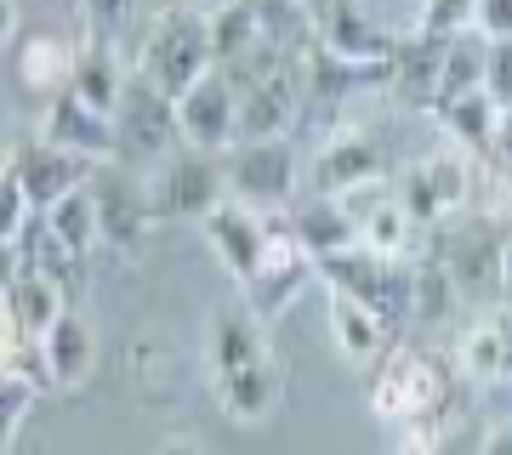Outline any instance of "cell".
I'll return each instance as SVG.
<instances>
[{
    "instance_id": "cell-1",
    "label": "cell",
    "mask_w": 512,
    "mask_h": 455,
    "mask_svg": "<svg viewBox=\"0 0 512 455\" xmlns=\"http://www.w3.org/2000/svg\"><path fill=\"white\" fill-rule=\"evenodd\" d=\"M205 370H211V399L228 421L256 427L285 399V370H279L268 325L245 302H217L211 308V342H205Z\"/></svg>"
},
{
    "instance_id": "cell-2",
    "label": "cell",
    "mask_w": 512,
    "mask_h": 455,
    "mask_svg": "<svg viewBox=\"0 0 512 455\" xmlns=\"http://www.w3.org/2000/svg\"><path fill=\"white\" fill-rule=\"evenodd\" d=\"M302 57L291 46H262L256 57L234 63L228 80L239 91V143L256 137H291V126L308 109V80H302Z\"/></svg>"
},
{
    "instance_id": "cell-3",
    "label": "cell",
    "mask_w": 512,
    "mask_h": 455,
    "mask_svg": "<svg viewBox=\"0 0 512 455\" xmlns=\"http://www.w3.org/2000/svg\"><path fill=\"white\" fill-rule=\"evenodd\" d=\"M421 245L450 268L461 302H473V308L501 302V256H507V217L501 211H456Z\"/></svg>"
},
{
    "instance_id": "cell-4",
    "label": "cell",
    "mask_w": 512,
    "mask_h": 455,
    "mask_svg": "<svg viewBox=\"0 0 512 455\" xmlns=\"http://www.w3.org/2000/svg\"><path fill=\"white\" fill-rule=\"evenodd\" d=\"M319 279L336 296L365 302L393 336L416 313V256H382V251H370V245H348V251H336V256H319Z\"/></svg>"
},
{
    "instance_id": "cell-5",
    "label": "cell",
    "mask_w": 512,
    "mask_h": 455,
    "mask_svg": "<svg viewBox=\"0 0 512 455\" xmlns=\"http://www.w3.org/2000/svg\"><path fill=\"white\" fill-rule=\"evenodd\" d=\"M211 69H217V52H211V18H205L200 6H188V0L165 6L160 18L148 23L143 46H137V74L154 80V86L177 103V97Z\"/></svg>"
},
{
    "instance_id": "cell-6",
    "label": "cell",
    "mask_w": 512,
    "mask_h": 455,
    "mask_svg": "<svg viewBox=\"0 0 512 455\" xmlns=\"http://www.w3.org/2000/svg\"><path fill=\"white\" fill-rule=\"evenodd\" d=\"M148 205H154V222H200L211 205L228 200V177H222V154L211 148L183 143L177 154H165L154 171H148Z\"/></svg>"
},
{
    "instance_id": "cell-7",
    "label": "cell",
    "mask_w": 512,
    "mask_h": 455,
    "mask_svg": "<svg viewBox=\"0 0 512 455\" xmlns=\"http://www.w3.org/2000/svg\"><path fill=\"white\" fill-rule=\"evenodd\" d=\"M393 200L410 211L421 234H433L444 217L467 211V200H473V154L467 148H433L427 160L393 171Z\"/></svg>"
},
{
    "instance_id": "cell-8",
    "label": "cell",
    "mask_w": 512,
    "mask_h": 455,
    "mask_svg": "<svg viewBox=\"0 0 512 455\" xmlns=\"http://www.w3.org/2000/svg\"><path fill=\"white\" fill-rule=\"evenodd\" d=\"M222 177H228V194L256 211H291L302 188V160L285 137H256V143L222 148Z\"/></svg>"
},
{
    "instance_id": "cell-9",
    "label": "cell",
    "mask_w": 512,
    "mask_h": 455,
    "mask_svg": "<svg viewBox=\"0 0 512 455\" xmlns=\"http://www.w3.org/2000/svg\"><path fill=\"white\" fill-rule=\"evenodd\" d=\"M114 131H120V160L131 171H154L165 154L183 148V126H177V103L165 97L154 80L131 69L126 74V97L114 109Z\"/></svg>"
},
{
    "instance_id": "cell-10",
    "label": "cell",
    "mask_w": 512,
    "mask_h": 455,
    "mask_svg": "<svg viewBox=\"0 0 512 455\" xmlns=\"http://www.w3.org/2000/svg\"><path fill=\"white\" fill-rule=\"evenodd\" d=\"M450 376L456 370L439 353H410V347H399V353L382 359L376 382H370V410L382 421H393V427L404 416H421V410H444L450 404Z\"/></svg>"
},
{
    "instance_id": "cell-11",
    "label": "cell",
    "mask_w": 512,
    "mask_h": 455,
    "mask_svg": "<svg viewBox=\"0 0 512 455\" xmlns=\"http://www.w3.org/2000/svg\"><path fill=\"white\" fill-rule=\"evenodd\" d=\"M313 279H319V262H313V256L291 239V228H285V211H279L274 245H268V251H262V262H256V268L239 279V302H245V308H251L262 325H274L279 313L291 308V302L308 291Z\"/></svg>"
},
{
    "instance_id": "cell-12",
    "label": "cell",
    "mask_w": 512,
    "mask_h": 455,
    "mask_svg": "<svg viewBox=\"0 0 512 455\" xmlns=\"http://www.w3.org/2000/svg\"><path fill=\"white\" fill-rule=\"evenodd\" d=\"M393 182V154L376 131H336L308 165V194H336V200H348L359 188H382Z\"/></svg>"
},
{
    "instance_id": "cell-13",
    "label": "cell",
    "mask_w": 512,
    "mask_h": 455,
    "mask_svg": "<svg viewBox=\"0 0 512 455\" xmlns=\"http://www.w3.org/2000/svg\"><path fill=\"white\" fill-rule=\"evenodd\" d=\"M92 205H97V234L109 251H137L154 228V205H148V182L126 160H103L92 171Z\"/></svg>"
},
{
    "instance_id": "cell-14",
    "label": "cell",
    "mask_w": 512,
    "mask_h": 455,
    "mask_svg": "<svg viewBox=\"0 0 512 455\" xmlns=\"http://www.w3.org/2000/svg\"><path fill=\"white\" fill-rule=\"evenodd\" d=\"M274 228H279V211H256V205H245V200H228L222 205H211L200 217V234H205V245L217 251V262L228 268V279H245V273L262 262V251L274 245Z\"/></svg>"
},
{
    "instance_id": "cell-15",
    "label": "cell",
    "mask_w": 512,
    "mask_h": 455,
    "mask_svg": "<svg viewBox=\"0 0 512 455\" xmlns=\"http://www.w3.org/2000/svg\"><path fill=\"white\" fill-rule=\"evenodd\" d=\"M12 165H18V182H23V194H29V205L46 211V205H57L63 194L86 188L103 160L74 154V148H63V143H46V137H23V143H12Z\"/></svg>"
},
{
    "instance_id": "cell-16",
    "label": "cell",
    "mask_w": 512,
    "mask_h": 455,
    "mask_svg": "<svg viewBox=\"0 0 512 455\" xmlns=\"http://www.w3.org/2000/svg\"><path fill=\"white\" fill-rule=\"evenodd\" d=\"M177 126H183V143L211 148V154L239 143V91H234V80H228V69L200 74V80L177 97Z\"/></svg>"
},
{
    "instance_id": "cell-17",
    "label": "cell",
    "mask_w": 512,
    "mask_h": 455,
    "mask_svg": "<svg viewBox=\"0 0 512 455\" xmlns=\"http://www.w3.org/2000/svg\"><path fill=\"white\" fill-rule=\"evenodd\" d=\"M313 12V40L325 52L348 57V63H387L399 35H387L382 23L370 18L365 0H308Z\"/></svg>"
},
{
    "instance_id": "cell-18",
    "label": "cell",
    "mask_w": 512,
    "mask_h": 455,
    "mask_svg": "<svg viewBox=\"0 0 512 455\" xmlns=\"http://www.w3.org/2000/svg\"><path fill=\"white\" fill-rule=\"evenodd\" d=\"M444 46L439 35H399L393 57H387V97L404 103V109H433L439 103V74H444Z\"/></svg>"
},
{
    "instance_id": "cell-19",
    "label": "cell",
    "mask_w": 512,
    "mask_h": 455,
    "mask_svg": "<svg viewBox=\"0 0 512 455\" xmlns=\"http://www.w3.org/2000/svg\"><path fill=\"white\" fill-rule=\"evenodd\" d=\"M35 137L63 143V148H74V154H92V160H120V131H114V120L97 114V109H86L74 91L40 103V131Z\"/></svg>"
},
{
    "instance_id": "cell-20",
    "label": "cell",
    "mask_w": 512,
    "mask_h": 455,
    "mask_svg": "<svg viewBox=\"0 0 512 455\" xmlns=\"http://www.w3.org/2000/svg\"><path fill=\"white\" fill-rule=\"evenodd\" d=\"M285 228H291V239L313 256V262L359 245V211H353L348 200H336V194H302V200L285 211Z\"/></svg>"
},
{
    "instance_id": "cell-21",
    "label": "cell",
    "mask_w": 512,
    "mask_h": 455,
    "mask_svg": "<svg viewBox=\"0 0 512 455\" xmlns=\"http://www.w3.org/2000/svg\"><path fill=\"white\" fill-rule=\"evenodd\" d=\"M40 347H46L57 393H74V387H86L97 376V330L80 308H63V319L40 336Z\"/></svg>"
},
{
    "instance_id": "cell-22",
    "label": "cell",
    "mask_w": 512,
    "mask_h": 455,
    "mask_svg": "<svg viewBox=\"0 0 512 455\" xmlns=\"http://www.w3.org/2000/svg\"><path fill=\"white\" fill-rule=\"evenodd\" d=\"M126 74L131 69H120L109 35H86L80 46H74V80H69V91L86 103V109H97V114H109V120H114L120 97H126Z\"/></svg>"
},
{
    "instance_id": "cell-23",
    "label": "cell",
    "mask_w": 512,
    "mask_h": 455,
    "mask_svg": "<svg viewBox=\"0 0 512 455\" xmlns=\"http://www.w3.org/2000/svg\"><path fill=\"white\" fill-rule=\"evenodd\" d=\"M427 114H433L444 131H450V143H456V148H467V154H478V160H490L495 126H501V103H495L484 86L456 91V97H439Z\"/></svg>"
},
{
    "instance_id": "cell-24",
    "label": "cell",
    "mask_w": 512,
    "mask_h": 455,
    "mask_svg": "<svg viewBox=\"0 0 512 455\" xmlns=\"http://www.w3.org/2000/svg\"><path fill=\"white\" fill-rule=\"evenodd\" d=\"M63 308H69V285L40 268H23V279L6 291V313H12L18 336H35V342L63 319Z\"/></svg>"
},
{
    "instance_id": "cell-25",
    "label": "cell",
    "mask_w": 512,
    "mask_h": 455,
    "mask_svg": "<svg viewBox=\"0 0 512 455\" xmlns=\"http://www.w3.org/2000/svg\"><path fill=\"white\" fill-rule=\"evenodd\" d=\"M74 80V46L57 35H29L18 46V86L35 97V103H52L63 97Z\"/></svg>"
},
{
    "instance_id": "cell-26",
    "label": "cell",
    "mask_w": 512,
    "mask_h": 455,
    "mask_svg": "<svg viewBox=\"0 0 512 455\" xmlns=\"http://www.w3.org/2000/svg\"><path fill=\"white\" fill-rule=\"evenodd\" d=\"M205 18H211V52H217V69H234V63L256 57L262 46H274L256 0H228V6L205 12Z\"/></svg>"
},
{
    "instance_id": "cell-27",
    "label": "cell",
    "mask_w": 512,
    "mask_h": 455,
    "mask_svg": "<svg viewBox=\"0 0 512 455\" xmlns=\"http://www.w3.org/2000/svg\"><path fill=\"white\" fill-rule=\"evenodd\" d=\"M330 342H336V353H342L348 364H370V359H382L387 353L393 330H387L365 302L330 291Z\"/></svg>"
},
{
    "instance_id": "cell-28",
    "label": "cell",
    "mask_w": 512,
    "mask_h": 455,
    "mask_svg": "<svg viewBox=\"0 0 512 455\" xmlns=\"http://www.w3.org/2000/svg\"><path fill=\"white\" fill-rule=\"evenodd\" d=\"M40 222H46V234H52L57 245L74 256V262H86V256L103 245V234H97L92 188H74V194H63L57 205H46V211H40Z\"/></svg>"
},
{
    "instance_id": "cell-29",
    "label": "cell",
    "mask_w": 512,
    "mask_h": 455,
    "mask_svg": "<svg viewBox=\"0 0 512 455\" xmlns=\"http://www.w3.org/2000/svg\"><path fill=\"white\" fill-rule=\"evenodd\" d=\"M450 359H456V376H467V382H507V353H501V330H495L490 308L456 336Z\"/></svg>"
},
{
    "instance_id": "cell-30",
    "label": "cell",
    "mask_w": 512,
    "mask_h": 455,
    "mask_svg": "<svg viewBox=\"0 0 512 455\" xmlns=\"http://www.w3.org/2000/svg\"><path fill=\"white\" fill-rule=\"evenodd\" d=\"M421 239H427V234L410 222V211H404L393 194L376 200L365 217H359V245H370V251H382V256H416Z\"/></svg>"
},
{
    "instance_id": "cell-31",
    "label": "cell",
    "mask_w": 512,
    "mask_h": 455,
    "mask_svg": "<svg viewBox=\"0 0 512 455\" xmlns=\"http://www.w3.org/2000/svg\"><path fill=\"white\" fill-rule=\"evenodd\" d=\"M456 308H461V291H456V279H450V268L421 245L416 251V313H410V325H450Z\"/></svg>"
},
{
    "instance_id": "cell-32",
    "label": "cell",
    "mask_w": 512,
    "mask_h": 455,
    "mask_svg": "<svg viewBox=\"0 0 512 455\" xmlns=\"http://www.w3.org/2000/svg\"><path fill=\"white\" fill-rule=\"evenodd\" d=\"M484 69H490V40L484 35H450L444 46V74H439V97H456V91L484 86Z\"/></svg>"
},
{
    "instance_id": "cell-33",
    "label": "cell",
    "mask_w": 512,
    "mask_h": 455,
    "mask_svg": "<svg viewBox=\"0 0 512 455\" xmlns=\"http://www.w3.org/2000/svg\"><path fill=\"white\" fill-rule=\"evenodd\" d=\"M35 387L23 382V376H12V370H0V455L18 444V433H23V416L35 410Z\"/></svg>"
},
{
    "instance_id": "cell-34",
    "label": "cell",
    "mask_w": 512,
    "mask_h": 455,
    "mask_svg": "<svg viewBox=\"0 0 512 455\" xmlns=\"http://www.w3.org/2000/svg\"><path fill=\"white\" fill-rule=\"evenodd\" d=\"M29 217H35V205H29V194H23V182H18V165L6 154L0 160V239H18Z\"/></svg>"
},
{
    "instance_id": "cell-35",
    "label": "cell",
    "mask_w": 512,
    "mask_h": 455,
    "mask_svg": "<svg viewBox=\"0 0 512 455\" xmlns=\"http://www.w3.org/2000/svg\"><path fill=\"white\" fill-rule=\"evenodd\" d=\"M473 12H478V0H421L416 29L421 35L450 40V35H461V29H473Z\"/></svg>"
},
{
    "instance_id": "cell-36",
    "label": "cell",
    "mask_w": 512,
    "mask_h": 455,
    "mask_svg": "<svg viewBox=\"0 0 512 455\" xmlns=\"http://www.w3.org/2000/svg\"><path fill=\"white\" fill-rule=\"evenodd\" d=\"M444 433H450L444 410H421V416H404V421H399V450H393V455H439Z\"/></svg>"
},
{
    "instance_id": "cell-37",
    "label": "cell",
    "mask_w": 512,
    "mask_h": 455,
    "mask_svg": "<svg viewBox=\"0 0 512 455\" xmlns=\"http://www.w3.org/2000/svg\"><path fill=\"white\" fill-rule=\"evenodd\" d=\"M484 91H490L501 109H512V35L490 40V69H484Z\"/></svg>"
},
{
    "instance_id": "cell-38",
    "label": "cell",
    "mask_w": 512,
    "mask_h": 455,
    "mask_svg": "<svg viewBox=\"0 0 512 455\" xmlns=\"http://www.w3.org/2000/svg\"><path fill=\"white\" fill-rule=\"evenodd\" d=\"M131 6H137V0H80V18H86V29H92V35H120V23L131 18Z\"/></svg>"
},
{
    "instance_id": "cell-39",
    "label": "cell",
    "mask_w": 512,
    "mask_h": 455,
    "mask_svg": "<svg viewBox=\"0 0 512 455\" xmlns=\"http://www.w3.org/2000/svg\"><path fill=\"white\" fill-rule=\"evenodd\" d=\"M473 29H478L484 40H507V35H512V0H478Z\"/></svg>"
},
{
    "instance_id": "cell-40",
    "label": "cell",
    "mask_w": 512,
    "mask_h": 455,
    "mask_svg": "<svg viewBox=\"0 0 512 455\" xmlns=\"http://www.w3.org/2000/svg\"><path fill=\"white\" fill-rule=\"evenodd\" d=\"M495 171V177L512 188V109H501V126H495V148H490V160H484Z\"/></svg>"
},
{
    "instance_id": "cell-41",
    "label": "cell",
    "mask_w": 512,
    "mask_h": 455,
    "mask_svg": "<svg viewBox=\"0 0 512 455\" xmlns=\"http://www.w3.org/2000/svg\"><path fill=\"white\" fill-rule=\"evenodd\" d=\"M23 268H29V256H23L18 239H0V291H12L23 279Z\"/></svg>"
},
{
    "instance_id": "cell-42",
    "label": "cell",
    "mask_w": 512,
    "mask_h": 455,
    "mask_svg": "<svg viewBox=\"0 0 512 455\" xmlns=\"http://www.w3.org/2000/svg\"><path fill=\"white\" fill-rule=\"evenodd\" d=\"M439 455H484V433H444V444H439Z\"/></svg>"
},
{
    "instance_id": "cell-43",
    "label": "cell",
    "mask_w": 512,
    "mask_h": 455,
    "mask_svg": "<svg viewBox=\"0 0 512 455\" xmlns=\"http://www.w3.org/2000/svg\"><path fill=\"white\" fill-rule=\"evenodd\" d=\"M484 455H512V416L484 427Z\"/></svg>"
},
{
    "instance_id": "cell-44",
    "label": "cell",
    "mask_w": 512,
    "mask_h": 455,
    "mask_svg": "<svg viewBox=\"0 0 512 455\" xmlns=\"http://www.w3.org/2000/svg\"><path fill=\"white\" fill-rule=\"evenodd\" d=\"M18 40V0H0V52Z\"/></svg>"
},
{
    "instance_id": "cell-45",
    "label": "cell",
    "mask_w": 512,
    "mask_h": 455,
    "mask_svg": "<svg viewBox=\"0 0 512 455\" xmlns=\"http://www.w3.org/2000/svg\"><path fill=\"white\" fill-rule=\"evenodd\" d=\"M12 342H18V325H12V313H6V291H0V359L12 353Z\"/></svg>"
},
{
    "instance_id": "cell-46",
    "label": "cell",
    "mask_w": 512,
    "mask_h": 455,
    "mask_svg": "<svg viewBox=\"0 0 512 455\" xmlns=\"http://www.w3.org/2000/svg\"><path fill=\"white\" fill-rule=\"evenodd\" d=\"M501 302L512 308V217H507V256H501Z\"/></svg>"
},
{
    "instance_id": "cell-47",
    "label": "cell",
    "mask_w": 512,
    "mask_h": 455,
    "mask_svg": "<svg viewBox=\"0 0 512 455\" xmlns=\"http://www.w3.org/2000/svg\"><path fill=\"white\" fill-rule=\"evenodd\" d=\"M160 455H205V450L194 444V438H165V444H160Z\"/></svg>"
},
{
    "instance_id": "cell-48",
    "label": "cell",
    "mask_w": 512,
    "mask_h": 455,
    "mask_svg": "<svg viewBox=\"0 0 512 455\" xmlns=\"http://www.w3.org/2000/svg\"><path fill=\"white\" fill-rule=\"evenodd\" d=\"M188 6H200V12H217V6H228V0H188Z\"/></svg>"
}]
</instances>
